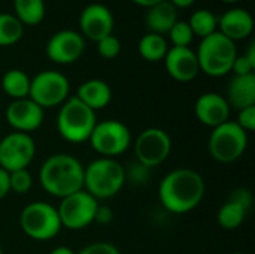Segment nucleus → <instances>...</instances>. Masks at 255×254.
I'll return each mask as SVG.
<instances>
[{
    "mask_svg": "<svg viewBox=\"0 0 255 254\" xmlns=\"http://www.w3.org/2000/svg\"><path fill=\"white\" fill-rule=\"evenodd\" d=\"M79 25L82 33L94 40L99 42L108 34H112L114 30V15L111 9L100 3H91L84 7L79 16Z\"/></svg>",
    "mask_w": 255,
    "mask_h": 254,
    "instance_id": "2eb2a0df",
    "label": "nucleus"
},
{
    "mask_svg": "<svg viewBox=\"0 0 255 254\" xmlns=\"http://www.w3.org/2000/svg\"><path fill=\"white\" fill-rule=\"evenodd\" d=\"M85 48V40L75 30H60L52 34L46 43V55L58 64H70L76 61Z\"/></svg>",
    "mask_w": 255,
    "mask_h": 254,
    "instance_id": "ddd939ff",
    "label": "nucleus"
},
{
    "mask_svg": "<svg viewBox=\"0 0 255 254\" xmlns=\"http://www.w3.org/2000/svg\"><path fill=\"white\" fill-rule=\"evenodd\" d=\"M248 147V133L236 121H226L212 129L208 139V148L214 160L220 163H233L239 160Z\"/></svg>",
    "mask_w": 255,
    "mask_h": 254,
    "instance_id": "0eeeda50",
    "label": "nucleus"
},
{
    "mask_svg": "<svg viewBox=\"0 0 255 254\" xmlns=\"http://www.w3.org/2000/svg\"><path fill=\"white\" fill-rule=\"evenodd\" d=\"M133 1L137 3V4H140V6L149 7V6H154V4H157V3H160V1H164V0H133Z\"/></svg>",
    "mask_w": 255,
    "mask_h": 254,
    "instance_id": "58836bf2",
    "label": "nucleus"
},
{
    "mask_svg": "<svg viewBox=\"0 0 255 254\" xmlns=\"http://www.w3.org/2000/svg\"><path fill=\"white\" fill-rule=\"evenodd\" d=\"M133 148L137 163L151 169L167 160L172 151V139L166 130L149 127L137 135Z\"/></svg>",
    "mask_w": 255,
    "mask_h": 254,
    "instance_id": "9b49d317",
    "label": "nucleus"
},
{
    "mask_svg": "<svg viewBox=\"0 0 255 254\" xmlns=\"http://www.w3.org/2000/svg\"><path fill=\"white\" fill-rule=\"evenodd\" d=\"M139 54L142 58H145L146 61H160L164 60L166 52H167V42L161 34L157 33H146L145 36H142V39L139 40L137 45Z\"/></svg>",
    "mask_w": 255,
    "mask_h": 254,
    "instance_id": "5701e85b",
    "label": "nucleus"
},
{
    "mask_svg": "<svg viewBox=\"0 0 255 254\" xmlns=\"http://www.w3.org/2000/svg\"><path fill=\"white\" fill-rule=\"evenodd\" d=\"M97 51L103 58H115L121 52V42L117 36L108 34L97 42Z\"/></svg>",
    "mask_w": 255,
    "mask_h": 254,
    "instance_id": "c756f323",
    "label": "nucleus"
},
{
    "mask_svg": "<svg viewBox=\"0 0 255 254\" xmlns=\"http://www.w3.org/2000/svg\"><path fill=\"white\" fill-rule=\"evenodd\" d=\"M97 124L96 111L84 105L76 96L69 97L57 115V130L63 139L72 144L87 142Z\"/></svg>",
    "mask_w": 255,
    "mask_h": 254,
    "instance_id": "20e7f679",
    "label": "nucleus"
},
{
    "mask_svg": "<svg viewBox=\"0 0 255 254\" xmlns=\"http://www.w3.org/2000/svg\"><path fill=\"white\" fill-rule=\"evenodd\" d=\"M36 154V144L28 133L13 132L0 141V168L13 172L27 169Z\"/></svg>",
    "mask_w": 255,
    "mask_h": 254,
    "instance_id": "f8f14e48",
    "label": "nucleus"
},
{
    "mask_svg": "<svg viewBox=\"0 0 255 254\" xmlns=\"http://www.w3.org/2000/svg\"><path fill=\"white\" fill-rule=\"evenodd\" d=\"M223 1H226V3H235V1H238V0H223Z\"/></svg>",
    "mask_w": 255,
    "mask_h": 254,
    "instance_id": "ea45409f",
    "label": "nucleus"
},
{
    "mask_svg": "<svg viewBox=\"0 0 255 254\" xmlns=\"http://www.w3.org/2000/svg\"><path fill=\"white\" fill-rule=\"evenodd\" d=\"M175 7H188L191 6L196 0H169Z\"/></svg>",
    "mask_w": 255,
    "mask_h": 254,
    "instance_id": "e433bc0d",
    "label": "nucleus"
},
{
    "mask_svg": "<svg viewBox=\"0 0 255 254\" xmlns=\"http://www.w3.org/2000/svg\"><path fill=\"white\" fill-rule=\"evenodd\" d=\"M188 24H190L193 33L203 39L217 31L218 18L208 9H197L196 12L191 13Z\"/></svg>",
    "mask_w": 255,
    "mask_h": 254,
    "instance_id": "bb28decb",
    "label": "nucleus"
},
{
    "mask_svg": "<svg viewBox=\"0 0 255 254\" xmlns=\"http://www.w3.org/2000/svg\"><path fill=\"white\" fill-rule=\"evenodd\" d=\"M21 231L34 241H49L63 229L58 211L48 202H31L19 214Z\"/></svg>",
    "mask_w": 255,
    "mask_h": 254,
    "instance_id": "423d86ee",
    "label": "nucleus"
},
{
    "mask_svg": "<svg viewBox=\"0 0 255 254\" xmlns=\"http://www.w3.org/2000/svg\"><path fill=\"white\" fill-rule=\"evenodd\" d=\"M230 108L238 111L255 105V73L250 75H235L227 85V96Z\"/></svg>",
    "mask_w": 255,
    "mask_h": 254,
    "instance_id": "6ab92c4d",
    "label": "nucleus"
},
{
    "mask_svg": "<svg viewBox=\"0 0 255 254\" xmlns=\"http://www.w3.org/2000/svg\"><path fill=\"white\" fill-rule=\"evenodd\" d=\"M0 254H3V250H1V247H0Z\"/></svg>",
    "mask_w": 255,
    "mask_h": 254,
    "instance_id": "a19ab883",
    "label": "nucleus"
},
{
    "mask_svg": "<svg viewBox=\"0 0 255 254\" xmlns=\"http://www.w3.org/2000/svg\"><path fill=\"white\" fill-rule=\"evenodd\" d=\"M176 21H178L176 7L169 0L149 6L145 13L146 27L151 30V33H157L161 36L163 33H169Z\"/></svg>",
    "mask_w": 255,
    "mask_h": 254,
    "instance_id": "412c9836",
    "label": "nucleus"
},
{
    "mask_svg": "<svg viewBox=\"0 0 255 254\" xmlns=\"http://www.w3.org/2000/svg\"><path fill=\"white\" fill-rule=\"evenodd\" d=\"M9 186L10 192H15L16 195H25L33 186L31 174L27 169L9 172Z\"/></svg>",
    "mask_w": 255,
    "mask_h": 254,
    "instance_id": "c85d7f7f",
    "label": "nucleus"
},
{
    "mask_svg": "<svg viewBox=\"0 0 255 254\" xmlns=\"http://www.w3.org/2000/svg\"><path fill=\"white\" fill-rule=\"evenodd\" d=\"M196 55L202 72L209 76H224L232 72L238 49L232 39L215 31L202 39Z\"/></svg>",
    "mask_w": 255,
    "mask_h": 254,
    "instance_id": "39448f33",
    "label": "nucleus"
},
{
    "mask_svg": "<svg viewBox=\"0 0 255 254\" xmlns=\"http://www.w3.org/2000/svg\"><path fill=\"white\" fill-rule=\"evenodd\" d=\"M49 254H76V253H75L72 249H69V247L60 246V247H55V249H52Z\"/></svg>",
    "mask_w": 255,
    "mask_h": 254,
    "instance_id": "4c0bfd02",
    "label": "nucleus"
},
{
    "mask_svg": "<svg viewBox=\"0 0 255 254\" xmlns=\"http://www.w3.org/2000/svg\"><path fill=\"white\" fill-rule=\"evenodd\" d=\"M24 33L21 21L10 13H0V46H10L16 43Z\"/></svg>",
    "mask_w": 255,
    "mask_h": 254,
    "instance_id": "a878e982",
    "label": "nucleus"
},
{
    "mask_svg": "<svg viewBox=\"0 0 255 254\" xmlns=\"http://www.w3.org/2000/svg\"><path fill=\"white\" fill-rule=\"evenodd\" d=\"M218 24H220V33H223L233 42L248 37L254 30L253 15L247 9H241V7H233L224 12L218 18Z\"/></svg>",
    "mask_w": 255,
    "mask_h": 254,
    "instance_id": "a211bd4d",
    "label": "nucleus"
},
{
    "mask_svg": "<svg viewBox=\"0 0 255 254\" xmlns=\"http://www.w3.org/2000/svg\"><path fill=\"white\" fill-rule=\"evenodd\" d=\"M15 16L21 24L36 25L42 22L45 16V1L43 0H13Z\"/></svg>",
    "mask_w": 255,
    "mask_h": 254,
    "instance_id": "b1692460",
    "label": "nucleus"
},
{
    "mask_svg": "<svg viewBox=\"0 0 255 254\" xmlns=\"http://www.w3.org/2000/svg\"><path fill=\"white\" fill-rule=\"evenodd\" d=\"M76 254H121L120 250L106 241H97V243H91L87 247H84L81 252H78Z\"/></svg>",
    "mask_w": 255,
    "mask_h": 254,
    "instance_id": "7c9ffc66",
    "label": "nucleus"
},
{
    "mask_svg": "<svg viewBox=\"0 0 255 254\" xmlns=\"http://www.w3.org/2000/svg\"><path fill=\"white\" fill-rule=\"evenodd\" d=\"M30 79L31 78H28V75L24 70L10 69L1 78V88L13 100L25 99L28 97L30 91Z\"/></svg>",
    "mask_w": 255,
    "mask_h": 254,
    "instance_id": "4be33fe9",
    "label": "nucleus"
},
{
    "mask_svg": "<svg viewBox=\"0 0 255 254\" xmlns=\"http://www.w3.org/2000/svg\"><path fill=\"white\" fill-rule=\"evenodd\" d=\"M76 97L93 111H99L111 103L112 90L109 84L102 79H88L79 85Z\"/></svg>",
    "mask_w": 255,
    "mask_h": 254,
    "instance_id": "aec40b11",
    "label": "nucleus"
},
{
    "mask_svg": "<svg viewBox=\"0 0 255 254\" xmlns=\"http://www.w3.org/2000/svg\"><path fill=\"white\" fill-rule=\"evenodd\" d=\"M10 192V186H9V172L0 168V201L3 198H6Z\"/></svg>",
    "mask_w": 255,
    "mask_h": 254,
    "instance_id": "c9c22d12",
    "label": "nucleus"
},
{
    "mask_svg": "<svg viewBox=\"0 0 255 254\" xmlns=\"http://www.w3.org/2000/svg\"><path fill=\"white\" fill-rule=\"evenodd\" d=\"M69 79L58 70H43L30 79L28 99L42 109L63 105L69 99Z\"/></svg>",
    "mask_w": 255,
    "mask_h": 254,
    "instance_id": "1a4fd4ad",
    "label": "nucleus"
},
{
    "mask_svg": "<svg viewBox=\"0 0 255 254\" xmlns=\"http://www.w3.org/2000/svg\"><path fill=\"white\" fill-rule=\"evenodd\" d=\"M238 126L242 127L247 133L248 132H254L255 130V105L254 106H248L239 111L238 114V120H236Z\"/></svg>",
    "mask_w": 255,
    "mask_h": 254,
    "instance_id": "2f4dec72",
    "label": "nucleus"
},
{
    "mask_svg": "<svg viewBox=\"0 0 255 254\" xmlns=\"http://www.w3.org/2000/svg\"><path fill=\"white\" fill-rule=\"evenodd\" d=\"M42 189L54 198H66L84 189V166L70 154H52L40 168Z\"/></svg>",
    "mask_w": 255,
    "mask_h": 254,
    "instance_id": "f03ea898",
    "label": "nucleus"
},
{
    "mask_svg": "<svg viewBox=\"0 0 255 254\" xmlns=\"http://www.w3.org/2000/svg\"><path fill=\"white\" fill-rule=\"evenodd\" d=\"M248 210L233 201H227L218 211L217 214V220L218 225L226 229V231H236L238 228L242 226V223L245 222Z\"/></svg>",
    "mask_w": 255,
    "mask_h": 254,
    "instance_id": "393cba45",
    "label": "nucleus"
},
{
    "mask_svg": "<svg viewBox=\"0 0 255 254\" xmlns=\"http://www.w3.org/2000/svg\"><path fill=\"white\" fill-rule=\"evenodd\" d=\"M255 64L244 54V55H238L233 61V66H232V70L235 72V75H250V73H254Z\"/></svg>",
    "mask_w": 255,
    "mask_h": 254,
    "instance_id": "473e14b6",
    "label": "nucleus"
},
{
    "mask_svg": "<svg viewBox=\"0 0 255 254\" xmlns=\"http://www.w3.org/2000/svg\"><path fill=\"white\" fill-rule=\"evenodd\" d=\"M164 66L167 73L179 82H190L200 72L197 55L190 46H172L167 49Z\"/></svg>",
    "mask_w": 255,
    "mask_h": 254,
    "instance_id": "dca6fc26",
    "label": "nucleus"
},
{
    "mask_svg": "<svg viewBox=\"0 0 255 254\" xmlns=\"http://www.w3.org/2000/svg\"><path fill=\"white\" fill-rule=\"evenodd\" d=\"M229 199L233 201V202H236V204H239V205H242V207H245L247 210H250V207H251V204H253V195H251V192L247 190V189H236V190L230 195Z\"/></svg>",
    "mask_w": 255,
    "mask_h": 254,
    "instance_id": "72a5a7b5",
    "label": "nucleus"
},
{
    "mask_svg": "<svg viewBox=\"0 0 255 254\" xmlns=\"http://www.w3.org/2000/svg\"><path fill=\"white\" fill-rule=\"evenodd\" d=\"M126 181L127 171L115 159L100 157L84 168V190L97 201L118 195Z\"/></svg>",
    "mask_w": 255,
    "mask_h": 254,
    "instance_id": "7ed1b4c3",
    "label": "nucleus"
},
{
    "mask_svg": "<svg viewBox=\"0 0 255 254\" xmlns=\"http://www.w3.org/2000/svg\"><path fill=\"white\" fill-rule=\"evenodd\" d=\"M230 105L224 96L218 93H203L199 96L194 105V114L197 120L211 129H215L230 120Z\"/></svg>",
    "mask_w": 255,
    "mask_h": 254,
    "instance_id": "f3484780",
    "label": "nucleus"
},
{
    "mask_svg": "<svg viewBox=\"0 0 255 254\" xmlns=\"http://www.w3.org/2000/svg\"><path fill=\"white\" fill-rule=\"evenodd\" d=\"M232 254H245V253H239V252H238V253H232Z\"/></svg>",
    "mask_w": 255,
    "mask_h": 254,
    "instance_id": "79ce46f5",
    "label": "nucleus"
},
{
    "mask_svg": "<svg viewBox=\"0 0 255 254\" xmlns=\"http://www.w3.org/2000/svg\"><path fill=\"white\" fill-rule=\"evenodd\" d=\"M205 180L190 168H178L169 172L158 186V199L172 214H187L196 210L205 196Z\"/></svg>",
    "mask_w": 255,
    "mask_h": 254,
    "instance_id": "f257e3e1",
    "label": "nucleus"
},
{
    "mask_svg": "<svg viewBox=\"0 0 255 254\" xmlns=\"http://www.w3.org/2000/svg\"><path fill=\"white\" fill-rule=\"evenodd\" d=\"M99 201L84 189L61 199L57 211L61 226L69 231H82L94 223Z\"/></svg>",
    "mask_w": 255,
    "mask_h": 254,
    "instance_id": "9d476101",
    "label": "nucleus"
},
{
    "mask_svg": "<svg viewBox=\"0 0 255 254\" xmlns=\"http://www.w3.org/2000/svg\"><path fill=\"white\" fill-rule=\"evenodd\" d=\"M169 36H170V40H172L173 46H190V43L193 42L194 33H193L188 22L176 21L173 24V27L170 28Z\"/></svg>",
    "mask_w": 255,
    "mask_h": 254,
    "instance_id": "cd10ccee",
    "label": "nucleus"
},
{
    "mask_svg": "<svg viewBox=\"0 0 255 254\" xmlns=\"http://www.w3.org/2000/svg\"><path fill=\"white\" fill-rule=\"evenodd\" d=\"M4 115L9 126L19 133H30L39 129L45 117L43 109L28 97L12 100Z\"/></svg>",
    "mask_w": 255,
    "mask_h": 254,
    "instance_id": "4468645a",
    "label": "nucleus"
},
{
    "mask_svg": "<svg viewBox=\"0 0 255 254\" xmlns=\"http://www.w3.org/2000/svg\"><path fill=\"white\" fill-rule=\"evenodd\" d=\"M93 150L102 157L114 159L126 153L131 145V133L128 127L118 120L97 121L88 139Z\"/></svg>",
    "mask_w": 255,
    "mask_h": 254,
    "instance_id": "6e6552de",
    "label": "nucleus"
},
{
    "mask_svg": "<svg viewBox=\"0 0 255 254\" xmlns=\"http://www.w3.org/2000/svg\"><path fill=\"white\" fill-rule=\"evenodd\" d=\"M114 219V213L109 207H105V205H99L97 207V211H96V217H94V222L96 223H100V225H108L111 223Z\"/></svg>",
    "mask_w": 255,
    "mask_h": 254,
    "instance_id": "f704fd0d",
    "label": "nucleus"
}]
</instances>
